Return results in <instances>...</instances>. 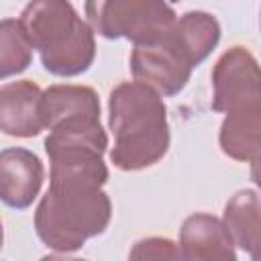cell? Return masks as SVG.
<instances>
[{"mask_svg": "<svg viewBox=\"0 0 261 261\" xmlns=\"http://www.w3.org/2000/svg\"><path fill=\"white\" fill-rule=\"evenodd\" d=\"M110 157L120 169H141L157 163L169 147L165 104L153 88L141 82L120 84L110 94Z\"/></svg>", "mask_w": 261, "mask_h": 261, "instance_id": "obj_1", "label": "cell"}, {"mask_svg": "<svg viewBox=\"0 0 261 261\" xmlns=\"http://www.w3.org/2000/svg\"><path fill=\"white\" fill-rule=\"evenodd\" d=\"M18 22L47 71L69 77L92 65L96 53L92 29L67 0H33Z\"/></svg>", "mask_w": 261, "mask_h": 261, "instance_id": "obj_2", "label": "cell"}, {"mask_svg": "<svg viewBox=\"0 0 261 261\" xmlns=\"http://www.w3.org/2000/svg\"><path fill=\"white\" fill-rule=\"evenodd\" d=\"M110 222V200L92 184L51 181L49 192L43 196L35 228L39 239L59 251H75L86 239L104 232Z\"/></svg>", "mask_w": 261, "mask_h": 261, "instance_id": "obj_3", "label": "cell"}, {"mask_svg": "<svg viewBox=\"0 0 261 261\" xmlns=\"http://www.w3.org/2000/svg\"><path fill=\"white\" fill-rule=\"evenodd\" d=\"M204 61L196 45L190 41L181 24L173 27L151 43L135 45L130 55V71L137 82L159 90L165 96H173L190 80L192 67Z\"/></svg>", "mask_w": 261, "mask_h": 261, "instance_id": "obj_4", "label": "cell"}, {"mask_svg": "<svg viewBox=\"0 0 261 261\" xmlns=\"http://www.w3.org/2000/svg\"><path fill=\"white\" fill-rule=\"evenodd\" d=\"M86 16L98 35L135 45L159 39L177 20L165 0H86Z\"/></svg>", "mask_w": 261, "mask_h": 261, "instance_id": "obj_5", "label": "cell"}, {"mask_svg": "<svg viewBox=\"0 0 261 261\" xmlns=\"http://www.w3.org/2000/svg\"><path fill=\"white\" fill-rule=\"evenodd\" d=\"M253 71H257V63L241 47H234L232 51L224 53L214 69L212 108L232 112L245 106L259 104V88H257L259 75H253L251 80L247 77Z\"/></svg>", "mask_w": 261, "mask_h": 261, "instance_id": "obj_6", "label": "cell"}, {"mask_svg": "<svg viewBox=\"0 0 261 261\" xmlns=\"http://www.w3.org/2000/svg\"><path fill=\"white\" fill-rule=\"evenodd\" d=\"M43 184L41 159L22 149L10 147L0 153V200L10 208H27Z\"/></svg>", "mask_w": 261, "mask_h": 261, "instance_id": "obj_7", "label": "cell"}, {"mask_svg": "<svg viewBox=\"0 0 261 261\" xmlns=\"http://www.w3.org/2000/svg\"><path fill=\"white\" fill-rule=\"evenodd\" d=\"M45 128L41 116V90L22 80L0 88V130L12 137H35Z\"/></svg>", "mask_w": 261, "mask_h": 261, "instance_id": "obj_8", "label": "cell"}, {"mask_svg": "<svg viewBox=\"0 0 261 261\" xmlns=\"http://www.w3.org/2000/svg\"><path fill=\"white\" fill-rule=\"evenodd\" d=\"M41 116L45 128L75 118H100V102L86 86H51L41 94Z\"/></svg>", "mask_w": 261, "mask_h": 261, "instance_id": "obj_9", "label": "cell"}, {"mask_svg": "<svg viewBox=\"0 0 261 261\" xmlns=\"http://www.w3.org/2000/svg\"><path fill=\"white\" fill-rule=\"evenodd\" d=\"M181 249L186 259H234L226 226L208 214H194L184 222Z\"/></svg>", "mask_w": 261, "mask_h": 261, "instance_id": "obj_10", "label": "cell"}, {"mask_svg": "<svg viewBox=\"0 0 261 261\" xmlns=\"http://www.w3.org/2000/svg\"><path fill=\"white\" fill-rule=\"evenodd\" d=\"M259 206L255 192H239L224 210V226L230 239L253 257L259 247Z\"/></svg>", "mask_w": 261, "mask_h": 261, "instance_id": "obj_11", "label": "cell"}, {"mask_svg": "<svg viewBox=\"0 0 261 261\" xmlns=\"http://www.w3.org/2000/svg\"><path fill=\"white\" fill-rule=\"evenodd\" d=\"M33 59V45L22 27L14 18L0 20V80L16 75L29 67Z\"/></svg>", "mask_w": 261, "mask_h": 261, "instance_id": "obj_12", "label": "cell"}, {"mask_svg": "<svg viewBox=\"0 0 261 261\" xmlns=\"http://www.w3.org/2000/svg\"><path fill=\"white\" fill-rule=\"evenodd\" d=\"M0 247H2V224H0Z\"/></svg>", "mask_w": 261, "mask_h": 261, "instance_id": "obj_13", "label": "cell"}]
</instances>
